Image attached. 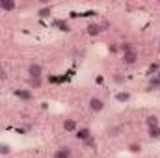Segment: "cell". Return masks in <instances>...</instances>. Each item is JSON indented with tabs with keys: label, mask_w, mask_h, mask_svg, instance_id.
I'll list each match as a JSON object with an SVG mask.
<instances>
[{
	"label": "cell",
	"mask_w": 160,
	"mask_h": 158,
	"mask_svg": "<svg viewBox=\"0 0 160 158\" xmlns=\"http://www.w3.org/2000/svg\"><path fill=\"white\" fill-rule=\"evenodd\" d=\"M125 149H127L130 155H140V153H142V143H140V141H128V143L125 145Z\"/></svg>",
	"instance_id": "obj_11"
},
{
	"label": "cell",
	"mask_w": 160,
	"mask_h": 158,
	"mask_svg": "<svg viewBox=\"0 0 160 158\" xmlns=\"http://www.w3.org/2000/svg\"><path fill=\"white\" fill-rule=\"evenodd\" d=\"M4 69V63H2V58H0V71Z\"/></svg>",
	"instance_id": "obj_18"
},
{
	"label": "cell",
	"mask_w": 160,
	"mask_h": 158,
	"mask_svg": "<svg viewBox=\"0 0 160 158\" xmlns=\"http://www.w3.org/2000/svg\"><path fill=\"white\" fill-rule=\"evenodd\" d=\"M75 138L78 140L80 143H84V141H88V140H91V138H93V132H91V128H89V126H78V128H77V132H75Z\"/></svg>",
	"instance_id": "obj_6"
},
{
	"label": "cell",
	"mask_w": 160,
	"mask_h": 158,
	"mask_svg": "<svg viewBox=\"0 0 160 158\" xmlns=\"http://www.w3.org/2000/svg\"><path fill=\"white\" fill-rule=\"evenodd\" d=\"M112 80H114V84H118V86H121V84H125V80H127V77H125L123 73H114V77H112Z\"/></svg>",
	"instance_id": "obj_15"
},
{
	"label": "cell",
	"mask_w": 160,
	"mask_h": 158,
	"mask_svg": "<svg viewBox=\"0 0 160 158\" xmlns=\"http://www.w3.org/2000/svg\"><path fill=\"white\" fill-rule=\"evenodd\" d=\"M130 99H132L130 89H118V91L114 93V101H116L118 104H127V102H130Z\"/></svg>",
	"instance_id": "obj_5"
},
{
	"label": "cell",
	"mask_w": 160,
	"mask_h": 158,
	"mask_svg": "<svg viewBox=\"0 0 160 158\" xmlns=\"http://www.w3.org/2000/svg\"><path fill=\"white\" fill-rule=\"evenodd\" d=\"M145 125H147V126H160V119H158V116H155V114L147 116V119H145Z\"/></svg>",
	"instance_id": "obj_14"
},
{
	"label": "cell",
	"mask_w": 160,
	"mask_h": 158,
	"mask_svg": "<svg viewBox=\"0 0 160 158\" xmlns=\"http://www.w3.org/2000/svg\"><path fill=\"white\" fill-rule=\"evenodd\" d=\"M119 54H121V63L125 67H132L140 62V52L134 45L130 43H121L119 45Z\"/></svg>",
	"instance_id": "obj_1"
},
{
	"label": "cell",
	"mask_w": 160,
	"mask_h": 158,
	"mask_svg": "<svg viewBox=\"0 0 160 158\" xmlns=\"http://www.w3.org/2000/svg\"><path fill=\"white\" fill-rule=\"evenodd\" d=\"M15 9H19V4H17L15 0H0V11L11 13V11H15Z\"/></svg>",
	"instance_id": "obj_9"
},
{
	"label": "cell",
	"mask_w": 160,
	"mask_h": 158,
	"mask_svg": "<svg viewBox=\"0 0 160 158\" xmlns=\"http://www.w3.org/2000/svg\"><path fill=\"white\" fill-rule=\"evenodd\" d=\"M147 138L149 140H160V126H147Z\"/></svg>",
	"instance_id": "obj_13"
},
{
	"label": "cell",
	"mask_w": 160,
	"mask_h": 158,
	"mask_svg": "<svg viewBox=\"0 0 160 158\" xmlns=\"http://www.w3.org/2000/svg\"><path fill=\"white\" fill-rule=\"evenodd\" d=\"M52 158H73V147H69V145H60L58 149H54Z\"/></svg>",
	"instance_id": "obj_7"
},
{
	"label": "cell",
	"mask_w": 160,
	"mask_h": 158,
	"mask_svg": "<svg viewBox=\"0 0 160 158\" xmlns=\"http://www.w3.org/2000/svg\"><path fill=\"white\" fill-rule=\"evenodd\" d=\"M0 153L2 155H8L9 153V145H0Z\"/></svg>",
	"instance_id": "obj_17"
},
{
	"label": "cell",
	"mask_w": 160,
	"mask_h": 158,
	"mask_svg": "<svg viewBox=\"0 0 160 158\" xmlns=\"http://www.w3.org/2000/svg\"><path fill=\"white\" fill-rule=\"evenodd\" d=\"M86 32L89 37H99L102 32H104V24L102 22H97V21H91L88 26H86Z\"/></svg>",
	"instance_id": "obj_4"
},
{
	"label": "cell",
	"mask_w": 160,
	"mask_h": 158,
	"mask_svg": "<svg viewBox=\"0 0 160 158\" xmlns=\"http://www.w3.org/2000/svg\"><path fill=\"white\" fill-rule=\"evenodd\" d=\"M52 13H54L52 6H39V7L36 9V15H38L39 19H48V17H50Z\"/></svg>",
	"instance_id": "obj_10"
},
{
	"label": "cell",
	"mask_w": 160,
	"mask_h": 158,
	"mask_svg": "<svg viewBox=\"0 0 160 158\" xmlns=\"http://www.w3.org/2000/svg\"><path fill=\"white\" fill-rule=\"evenodd\" d=\"M78 121L75 117H65L63 119V123H62V128L65 130V132H77V128H78Z\"/></svg>",
	"instance_id": "obj_8"
},
{
	"label": "cell",
	"mask_w": 160,
	"mask_h": 158,
	"mask_svg": "<svg viewBox=\"0 0 160 158\" xmlns=\"http://www.w3.org/2000/svg\"><path fill=\"white\" fill-rule=\"evenodd\" d=\"M106 108V101L101 97V95H91L88 99V110L91 114H101L102 110Z\"/></svg>",
	"instance_id": "obj_2"
},
{
	"label": "cell",
	"mask_w": 160,
	"mask_h": 158,
	"mask_svg": "<svg viewBox=\"0 0 160 158\" xmlns=\"http://www.w3.org/2000/svg\"><path fill=\"white\" fill-rule=\"evenodd\" d=\"M6 80H8V71L2 69V71H0V82H6Z\"/></svg>",
	"instance_id": "obj_16"
},
{
	"label": "cell",
	"mask_w": 160,
	"mask_h": 158,
	"mask_svg": "<svg viewBox=\"0 0 160 158\" xmlns=\"http://www.w3.org/2000/svg\"><path fill=\"white\" fill-rule=\"evenodd\" d=\"M26 75H28V78H43V65H41L39 62H32V63H28V67H26Z\"/></svg>",
	"instance_id": "obj_3"
},
{
	"label": "cell",
	"mask_w": 160,
	"mask_h": 158,
	"mask_svg": "<svg viewBox=\"0 0 160 158\" xmlns=\"http://www.w3.org/2000/svg\"><path fill=\"white\" fill-rule=\"evenodd\" d=\"M43 78H26V86L30 87V89H41L43 87Z\"/></svg>",
	"instance_id": "obj_12"
}]
</instances>
